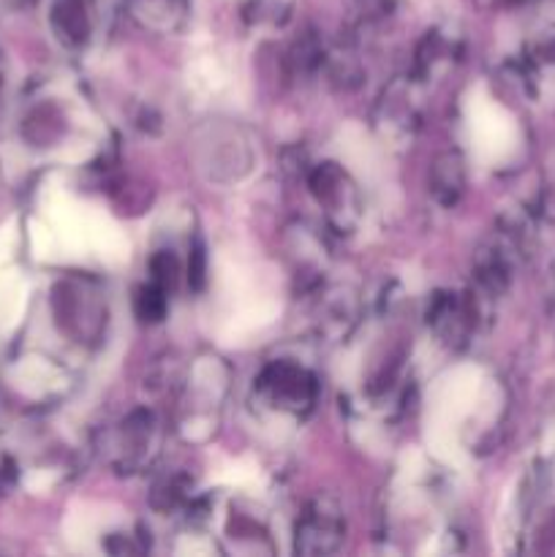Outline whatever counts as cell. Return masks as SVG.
Wrapping results in <instances>:
<instances>
[{
  "mask_svg": "<svg viewBox=\"0 0 555 557\" xmlns=\"http://www.w3.org/2000/svg\"><path fill=\"white\" fill-rule=\"evenodd\" d=\"M188 283H190V288H196V292H201L207 283V253H205V245H201V239H196L194 248H190Z\"/></svg>",
  "mask_w": 555,
  "mask_h": 557,
  "instance_id": "obj_7",
  "label": "cell"
},
{
  "mask_svg": "<svg viewBox=\"0 0 555 557\" xmlns=\"http://www.w3.org/2000/svg\"><path fill=\"white\" fill-rule=\"evenodd\" d=\"M92 0H54L52 25L58 36L71 47H79L90 36Z\"/></svg>",
  "mask_w": 555,
  "mask_h": 557,
  "instance_id": "obj_3",
  "label": "cell"
},
{
  "mask_svg": "<svg viewBox=\"0 0 555 557\" xmlns=\"http://www.w3.org/2000/svg\"><path fill=\"white\" fill-rule=\"evenodd\" d=\"M136 315L141 321H161L166 315V288L158 286V283H150V286H141L139 294H136Z\"/></svg>",
  "mask_w": 555,
  "mask_h": 557,
  "instance_id": "obj_5",
  "label": "cell"
},
{
  "mask_svg": "<svg viewBox=\"0 0 555 557\" xmlns=\"http://www.w3.org/2000/svg\"><path fill=\"white\" fill-rule=\"evenodd\" d=\"M259 392L270 395L272 400L288 403V406H310L316 395V384L305 370L294 364H272L259 379Z\"/></svg>",
  "mask_w": 555,
  "mask_h": 557,
  "instance_id": "obj_1",
  "label": "cell"
},
{
  "mask_svg": "<svg viewBox=\"0 0 555 557\" xmlns=\"http://www.w3.org/2000/svg\"><path fill=\"white\" fill-rule=\"evenodd\" d=\"M341 536L343 528L341 520H337V511H326L324 504H321L319 509L308 511L297 525V553H332L337 542H341Z\"/></svg>",
  "mask_w": 555,
  "mask_h": 557,
  "instance_id": "obj_2",
  "label": "cell"
},
{
  "mask_svg": "<svg viewBox=\"0 0 555 557\" xmlns=\"http://www.w3.org/2000/svg\"><path fill=\"white\" fill-rule=\"evenodd\" d=\"M150 275L152 283H158V286H174V281H177V259L172 253H166V250H161V253H156L150 259Z\"/></svg>",
  "mask_w": 555,
  "mask_h": 557,
  "instance_id": "obj_6",
  "label": "cell"
},
{
  "mask_svg": "<svg viewBox=\"0 0 555 557\" xmlns=\"http://www.w3.org/2000/svg\"><path fill=\"white\" fill-rule=\"evenodd\" d=\"M462 185H466V177H462V161L455 152H446L435 161L433 166V194L441 205H455L462 194Z\"/></svg>",
  "mask_w": 555,
  "mask_h": 557,
  "instance_id": "obj_4",
  "label": "cell"
}]
</instances>
